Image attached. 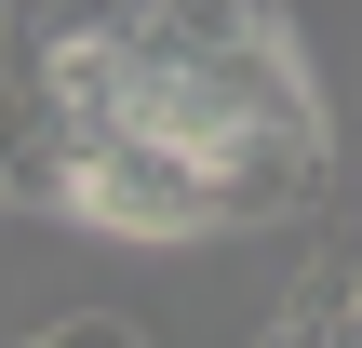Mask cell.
<instances>
[{
    "instance_id": "1",
    "label": "cell",
    "mask_w": 362,
    "mask_h": 348,
    "mask_svg": "<svg viewBox=\"0 0 362 348\" xmlns=\"http://www.w3.org/2000/svg\"><path fill=\"white\" fill-rule=\"evenodd\" d=\"M296 335H362V241L336 255V282L309 295V322H296Z\"/></svg>"
}]
</instances>
